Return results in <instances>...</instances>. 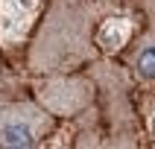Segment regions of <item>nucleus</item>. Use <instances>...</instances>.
Segmentation results:
<instances>
[{"label": "nucleus", "mask_w": 155, "mask_h": 149, "mask_svg": "<svg viewBox=\"0 0 155 149\" xmlns=\"http://www.w3.org/2000/svg\"><path fill=\"white\" fill-rule=\"evenodd\" d=\"M100 0H53L38 26L29 64L38 73H68L94 56V21Z\"/></svg>", "instance_id": "1"}, {"label": "nucleus", "mask_w": 155, "mask_h": 149, "mask_svg": "<svg viewBox=\"0 0 155 149\" xmlns=\"http://www.w3.org/2000/svg\"><path fill=\"white\" fill-rule=\"evenodd\" d=\"M53 117L41 102L12 94L0 85V146L3 149H26L41 143L53 131Z\"/></svg>", "instance_id": "2"}, {"label": "nucleus", "mask_w": 155, "mask_h": 149, "mask_svg": "<svg viewBox=\"0 0 155 149\" xmlns=\"http://www.w3.org/2000/svg\"><path fill=\"white\" fill-rule=\"evenodd\" d=\"M94 96V88L82 82V79H70V76H59V79H47L38 85V102L53 111L56 117L59 114H73L79 108H85Z\"/></svg>", "instance_id": "3"}, {"label": "nucleus", "mask_w": 155, "mask_h": 149, "mask_svg": "<svg viewBox=\"0 0 155 149\" xmlns=\"http://www.w3.org/2000/svg\"><path fill=\"white\" fill-rule=\"evenodd\" d=\"M41 0H0V44L12 47L35 24Z\"/></svg>", "instance_id": "4"}, {"label": "nucleus", "mask_w": 155, "mask_h": 149, "mask_svg": "<svg viewBox=\"0 0 155 149\" xmlns=\"http://www.w3.org/2000/svg\"><path fill=\"white\" fill-rule=\"evenodd\" d=\"M129 35H132V21L129 18H108L97 29V47L103 53H117L129 44Z\"/></svg>", "instance_id": "5"}, {"label": "nucleus", "mask_w": 155, "mask_h": 149, "mask_svg": "<svg viewBox=\"0 0 155 149\" xmlns=\"http://www.w3.org/2000/svg\"><path fill=\"white\" fill-rule=\"evenodd\" d=\"M132 73L140 82H155V24L132 53Z\"/></svg>", "instance_id": "6"}, {"label": "nucleus", "mask_w": 155, "mask_h": 149, "mask_svg": "<svg viewBox=\"0 0 155 149\" xmlns=\"http://www.w3.org/2000/svg\"><path fill=\"white\" fill-rule=\"evenodd\" d=\"M149 126H152V131H155V114H152V117H149Z\"/></svg>", "instance_id": "7"}]
</instances>
